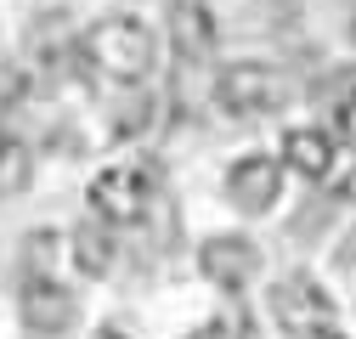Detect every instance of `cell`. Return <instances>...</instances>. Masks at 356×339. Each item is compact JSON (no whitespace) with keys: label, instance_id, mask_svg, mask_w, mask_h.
I'll return each mask as SVG.
<instances>
[{"label":"cell","instance_id":"7","mask_svg":"<svg viewBox=\"0 0 356 339\" xmlns=\"http://www.w3.org/2000/svg\"><path fill=\"white\" fill-rule=\"evenodd\" d=\"M74 294L51 277H29L23 283V328L40 333V339H51V333H68L74 328Z\"/></svg>","mask_w":356,"mask_h":339},{"label":"cell","instance_id":"11","mask_svg":"<svg viewBox=\"0 0 356 339\" xmlns=\"http://www.w3.org/2000/svg\"><path fill=\"white\" fill-rule=\"evenodd\" d=\"M29 170H34L29 147L17 136H0V192H23L29 187Z\"/></svg>","mask_w":356,"mask_h":339},{"label":"cell","instance_id":"1","mask_svg":"<svg viewBox=\"0 0 356 339\" xmlns=\"http://www.w3.org/2000/svg\"><path fill=\"white\" fill-rule=\"evenodd\" d=\"M79 63L91 68L97 79H113V85H142L159 63V46H153V28L136 23V17H102L85 28L79 40Z\"/></svg>","mask_w":356,"mask_h":339},{"label":"cell","instance_id":"16","mask_svg":"<svg viewBox=\"0 0 356 339\" xmlns=\"http://www.w3.org/2000/svg\"><path fill=\"white\" fill-rule=\"evenodd\" d=\"M339 192H345V198L356 204V164H350V176H345V187H339Z\"/></svg>","mask_w":356,"mask_h":339},{"label":"cell","instance_id":"9","mask_svg":"<svg viewBox=\"0 0 356 339\" xmlns=\"http://www.w3.org/2000/svg\"><path fill=\"white\" fill-rule=\"evenodd\" d=\"M170 46L181 63H204L215 51V17L204 0H175L170 6Z\"/></svg>","mask_w":356,"mask_h":339},{"label":"cell","instance_id":"10","mask_svg":"<svg viewBox=\"0 0 356 339\" xmlns=\"http://www.w3.org/2000/svg\"><path fill=\"white\" fill-rule=\"evenodd\" d=\"M74 266L85 277H108V266H113V226L108 221H85L74 232Z\"/></svg>","mask_w":356,"mask_h":339},{"label":"cell","instance_id":"8","mask_svg":"<svg viewBox=\"0 0 356 339\" xmlns=\"http://www.w3.org/2000/svg\"><path fill=\"white\" fill-rule=\"evenodd\" d=\"M334 142L339 136L317 131V124H294L283 136V170H294L300 181H328L334 176Z\"/></svg>","mask_w":356,"mask_h":339},{"label":"cell","instance_id":"2","mask_svg":"<svg viewBox=\"0 0 356 339\" xmlns=\"http://www.w3.org/2000/svg\"><path fill=\"white\" fill-rule=\"evenodd\" d=\"M153 187H159V170L153 164H113L91 181V209L97 221L108 226H136L153 204Z\"/></svg>","mask_w":356,"mask_h":339},{"label":"cell","instance_id":"12","mask_svg":"<svg viewBox=\"0 0 356 339\" xmlns=\"http://www.w3.org/2000/svg\"><path fill=\"white\" fill-rule=\"evenodd\" d=\"M147 119H153V97L147 91H130V102L113 113V142H136L147 131Z\"/></svg>","mask_w":356,"mask_h":339},{"label":"cell","instance_id":"14","mask_svg":"<svg viewBox=\"0 0 356 339\" xmlns=\"http://www.w3.org/2000/svg\"><path fill=\"white\" fill-rule=\"evenodd\" d=\"M334 136L356 147V91H345V97H339V108H334Z\"/></svg>","mask_w":356,"mask_h":339},{"label":"cell","instance_id":"4","mask_svg":"<svg viewBox=\"0 0 356 339\" xmlns=\"http://www.w3.org/2000/svg\"><path fill=\"white\" fill-rule=\"evenodd\" d=\"M272 311H277V322H283L289 339H345L334 328V300L305 272H294V277H283L272 288Z\"/></svg>","mask_w":356,"mask_h":339},{"label":"cell","instance_id":"15","mask_svg":"<svg viewBox=\"0 0 356 339\" xmlns=\"http://www.w3.org/2000/svg\"><path fill=\"white\" fill-rule=\"evenodd\" d=\"M193 339H227V322H204V328H198Z\"/></svg>","mask_w":356,"mask_h":339},{"label":"cell","instance_id":"17","mask_svg":"<svg viewBox=\"0 0 356 339\" xmlns=\"http://www.w3.org/2000/svg\"><path fill=\"white\" fill-rule=\"evenodd\" d=\"M97 339H124V333H97Z\"/></svg>","mask_w":356,"mask_h":339},{"label":"cell","instance_id":"3","mask_svg":"<svg viewBox=\"0 0 356 339\" xmlns=\"http://www.w3.org/2000/svg\"><path fill=\"white\" fill-rule=\"evenodd\" d=\"M289 97V85L277 68H266V63H232V68H220L215 79V102L220 113H232V119H266V113H277Z\"/></svg>","mask_w":356,"mask_h":339},{"label":"cell","instance_id":"5","mask_svg":"<svg viewBox=\"0 0 356 339\" xmlns=\"http://www.w3.org/2000/svg\"><path fill=\"white\" fill-rule=\"evenodd\" d=\"M283 192V158H266V153H249L227 170V198L232 209H243V215H266V209L277 204Z\"/></svg>","mask_w":356,"mask_h":339},{"label":"cell","instance_id":"13","mask_svg":"<svg viewBox=\"0 0 356 339\" xmlns=\"http://www.w3.org/2000/svg\"><path fill=\"white\" fill-rule=\"evenodd\" d=\"M23 97H29V79H23V68L0 63V113H6V108H17Z\"/></svg>","mask_w":356,"mask_h":339},{"label":"cell","instance_id":"6","mask_svg":"<svg viewBox=\"0 0 356 339\" xmlns=\"http://www.w3.org/2000/svg\"><path fill=\"white\" fill-rule=\"evenodd\" d=\"M198 272L215 283V288H227V294H243L249 283H254V272H260V249L249 243V238H209L204 249H198Z\"/></svg>","mask_w":356,"mask_h":339}]
</instances>
